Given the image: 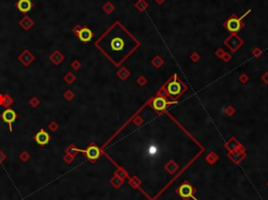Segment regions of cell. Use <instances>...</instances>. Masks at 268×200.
I'll return each mask as SVG.
<instances>
[{"mask_svg":"<svg viewBox=\"0 0 268 200\" xmlns=\"http://www.w3.org/2000/svg\"><path fill=\"white\" fill-rule=\"evenodd\" d=\"M77 35H78V37L80 38V40L82 41V42H84V43L89 42V41L91 40L92 37H93L92 32L87 27H81L79 32L77 33Z\"/></svg>","mask_w":268,"mask_h":200,"instance_id":"cell-6","label":"cell"},{"mask_svg":"<svg viewBox=\"0 0 268 200\" xmlns=\"http://www.w3.org/2000/svg\"><path fill=\"white\" fill-rule=\"evenodd\" d=\"M95 45L103 51L115 65L126 60L140 43L130 34L121 22L116 21L97 41Z\"/></svg>","mask_w":268,"mask_h":200,"instance_id":"cell-1","label":"cell"},{"mask_svg":"<svg viewBox=\"0 0 268 200\" xmlns=\"http://www.w3.org/2000/svg\"><path fill=\"white\" fill-rule=\"evenodd\" d=\"M35 139H36V142H37L39 145H42V146H44V145L48 144L49 139H50V136H49V134L46 131H44V130H40V131L36 134Z\"/></svg>","mask_w":268,"mask_h":200,"instance_id":"cell-8","label":"cell"},{"mask_svg":"<svg viewBox=\"0 0 268 200\" xmlns=\"http://www.w3.org/2000/svg\"><path fill=\"white\" fill-rule=\"evenodd\" d=\"M156 1H157L159 4H161V3H162V2H165V0H156Z\"/></svg>","mask_w":268,"mask_h":200,"instance_id":"cell-12","label":"cell"},{"mask_svg":"<svg viewBox=\"0 0 268 200\" xmlns=\"http://www.w3.org/2000/svg\"><path fill=\"white\" fill-rule=\"evenodd\" d=\"M246 16V14L243 15V17L237 18L235 15H231L224 23V26L227 30H230V33H237L243 27V23H242V19Z\"/></svg>","mask_w":268,"mask_h":200,"instance_id":"cell-3","label":"cell"},{"mask_svg":"<svg viewBox=\"0 0 268 200\" xmlns=\"http://www.w3.org/2000/svg\"><path fill=\"white\" fill-rule=\"evenodd\" d=\"M176 192L183 200H188L189 198H193L194 200H197L194 197V193L196 192V190H195L193 186H192V184L188 182V181H184V182L176 190Z\"/></svg>","mask_w":268,"mask_h":200,"instance_id":"cell-4","label":"cell"},{"mask_svg":"<svg viewBox=\"0 0 268 200\" xmlns=\"http://www.w3.org/2000/svg\"><path fill=\"white\" fill-rule=\"evenodd\" d=\"M16 6L19 9L20 12L22 13H27L32 10L33 3L30 0H19L16 3Z\"/></svg>","mask_w":268,"mask_h":200,"instance_id":"cell-9","label":"cell"},{"mask_svg":"<svg viewBox=\"0 0 268 200\" xmlns=\"http://www.w3.org/2000/svg\"><path fill=\"white\" fill-rule=\"evenodd\" d=\"M172 102H168V101H166L163 98H156L154 101H153V107H154L156 110H165V109L166 108V105L168 104H171Z\"/></svg>","mask_w":268,"mask_h":200,"instance_id":"cell-10","label":"cell"},{"mask_svg":"<svg viewBox=\"0 0 268 200\" xmlns=\"http://www.w3.org/2000/svg\"><path fill=\"white\" fill-rule=\"evenodd\" d=\"M147 6H148V3H146L144 0H139V1L136 3V7H137V10H139V11H144Z\"/></svg>","mask_w":268,"mask_h":200,"instance_id":"cell-11","label":"cell"},{"mask_svg":"<svg viewBox=\"0 0 268 200\" xmlns=\"http://www.w3.org/2000/svg\"><path fill=\"white\" fill-rule=\"evenodd\" d=\"M83 152H85L87 158L89 160H91V162H94L95 159H98V158L100 157V154H101L100 149H98L97 146H94V145L89 146L87 149L85 150V151H83Z\"/></svg>","mask_w":268,"mask_h":200,"instance_id":"cell-5","label":"cell"},{"mask_svg":"<svg viewBox=\"0 0 268 200\" xmlns=\"http://www.w3.org/2000/svg\"><path fill=\"white\" fill-rule=\"evenodd\" d=\"M16 118H17V114L14 110H12V109H6V110L2 113V118H3V121L6 122V123L9 124L11 129H12V124L16 121Z\"/></svg>","mask_w":268,"mask_h":200,"instance_id":"cell-7","label":"cell"},{"mask_svg":"<svg viewBox=\"0 0 268 200\" xmlns=\"http://www.w3.org/2000/svg\"><path fill=\"white\" fill-rule=\"evenodd\" d=\"M184 86L181 83L176 81V77H174L173 81H170L168 84L166 85V90L169 93V95L173 98H176L178 95H180L181 93L184 91Z\"/></svg>","mask_w":268,"mask_h":200,"instance_id":"cell-2","label":"cell"}]
</instances>
